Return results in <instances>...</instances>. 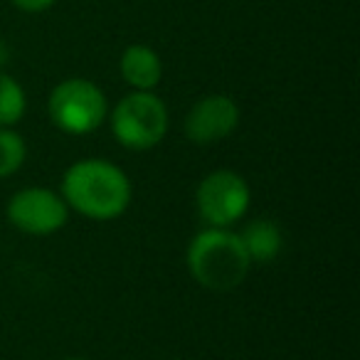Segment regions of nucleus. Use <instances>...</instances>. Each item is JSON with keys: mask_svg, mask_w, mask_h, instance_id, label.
<instances>
[{"mask_svg": "<svg viewBox=\"0 0 360 360\" xmlns=\"http://www.w3.org/2000/svg\"><path fill=\"white\" fill-rule=\"evenodd\" d=\"M60 195L70 212L94 222H109L129 210L134 186L114 160L79 158L62 175Z\"/></svg>", "mask_w": 360, "mask_h": 360, "instance_id": "1", "label": "nucleus"}, {"mask_svg": "<svg viewBox=\"0 0 360 360\" xmlns=\"http://www.w3.org/2000/svg\"><path fill=\"white\" fill-rule=\"evenodd\" d=\"M191 276L207 291H232L247 279L252 262L240 235L232 227H205L191 240L186 252Z\"/></svg>", "mask_w": 360, "mask_h": 360, "instance_id": "2", "label": "nucleus"}, {"mask_svg": "<svg viewBox=\"0 0 360 360\" xmlns=\"http://www.w3.org/2000/svg\"><path fill=\"white\" fill-rule=\"evenodd\" d=\"M109 126L114 139L126 150H150L163 143L170 129L165 101L153 91H131L109 109Z\"/></svg>", "mask_w": 360, "mask_h": 360, "instance_id": "3", "label": "nucleus"}, {"mask_svg": "<svg viewBox=\"0 0 360 360\" xmlns=\"http://www.w3.org/2000/svg\"><path fill=\"white\" fill-rule=\"evenodd\" d=\"M47 114L62 134L89 136L104 126L109 116V101L99 84L84 77H72L50 91Z\"/></svg>", "mask_w": 360, "mask_h": 360, "instance_id": "4", "label": "nucleus"}, {"mask_svg": "<svg viewBox=\"0 0 360 360\" xmlns=\"http://www.w3.org/2000/svg\"><path fill=\"white\" fill-rule=\"evenodd\" d=\"M252 205L250 183L232 168L207 173L195 188L198 217L207 227H232L247 215Z\"/></svg>", "mask_w": 360, "mask_h": 360, "instance_id": "5", "label": "nucleus"}, {"mask_svg": "<svg viewBox=\"0 0 360 360\" xmlns=\"http://www.w3.org/2000/svg\"><path fill=\"white\" fill-rule=\"evenodd\" d=\"M6 215L18 232L30 237H50L65 230L70 220V207L57 191L42 186H30L13 193Z\"/></svg>", "mask_w": 360, "mask_h": 360, "instance_id": "6", "label": "nucleus"}, {"mask_svg": "<svg viewBox=\"0 0 360 360\" xmlns=\"http://www.w3.org/2000/svg\"><path fill=\"white\" fill-rule=\"evenodd\" d=\"M240 106L227 94H207L191 106L186 116V136L195 146H210L225 141L240 126Z\"/></svg>", "mask_w": 360, "mask_h": 360, "instance_id": "7", "label": "nucleus"}, {"mask_svg": "<svg viewBox=\"0 0 360 360\" xmlns=\"http://www.w3.org/2000/svg\"><path fill=\"white\" fill-rule=\"evenodd\" d=\"M119 72L134 91H153L163 79V62L148 45H131L121 55Z\"/></svg>", "mask_w": 360, "mask_h": 360, "instance_id": "8", "label": "nucleus"}, {"mask_svg": "<svg viewBox=\"0 0 360 360\" xmlns=\"http://www.w3.org/2000/svg\"><path fill=\"white\" fill-rule=\"evenodd\" d=\"M237 235H240L242 245H245L252 266L274 262L281 255V247H284V235H281L279 225L274 220H266V217L247 222Z\"/></svg>", "mask_w": 360, "mask_h": 360, "instance_id": "9", "label": "nucleus"}, {"mask_svg": "<svg viewBox=\"0 0 360 360\" xmlns=\"http://www.w3.org/2000/svg\"><path fill=\"white\" fill-rule=\"evenodd\" d=\"M27 111L25 89L15 77L0 72V126H15Z\"/></svg>", "mask_w": 360, "mask_h": 360, "instance_id": "10", "label": "nucleus"}, {"mask_svg": "<svg viewBox=\"0 0 360 360\" xmlns=\"http://www.w3.org/2000/svg\"><path fill=\"white\" fill-rule=\"evenodd\" d=\"M27 143L13 126H0V180L11 178L25 165Z\"/></svg>", "mask_w": 360, "mask_h": 360, "instance_id": "11", "label": "nucleus"}, {"mask_svg": "<svg viewBox=\"0 0 360 360\" xmlns=\"http://www.w3.org/2000/svg\"><path fill=\"white\" fill-rule=\"evenodd\" d=\"M55 3L57 0H13V6L22 13H42V11H47V8L55 6Z\"/></svg>", "mask_w": 360, "mask_h": 360, "instance_id": "12", "label": "nucleus"}, {"mask_svg": "<svg viewBox=\"0 0 360 360\" xmlns=\"http://www.w3.org/2000/svg\"><path fill=\"white\" fill-rule=\"evenodd\" d=\"M65 360H86V358H65Z\"/></svg>", "mask_w": 360, "mask_h": 360, "instance_id": "13", "label": "nucleus"}, {"mask_svg": "<svg viewBox=\"0 0 360 360\" xmlns=\"http://www.w3.org/2000/svg\"><path fill=\"white\" fill-rule=\"evenodd\" d=\"M168 360H178V358H168Z\"/></svg>", "mask_w": 360, "mask_h": 360, "instance_id": "14", "label": "nucleus"}]
</instances>
